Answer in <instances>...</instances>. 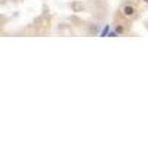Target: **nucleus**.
<instances>
[{
  "label": "nucleus",
  "instance_id": "nucleus-1",
  "mask_svg": "<svg viewBox=\"0 0 148 148\" xmlns=\"http://www.w3.org/2000/svg\"><path fill=\"white\" fill-rule=\"evenodd\" d=\"M121 15L125 16L126 19H133L135 16H136V14H138V9H136V6H135L133 3H126L125 6L121 8Z\"/></svg>",
  "mask_w": 148,
  "mask_h": 148
},
{
  "label": "nucleus",
  "instance_id": "nucleus-2",
  "mask_svg": "<svg viewBox=\"0 0 148 148\" xmlns=\"http://www.w3.org/2000/svg\"><path fill=\"white\" fill-rule=\"evenodd\" d=\"M70 8H71V10L73 12H83V9H84V5L82 3V2H71V5H70Z\"/></svg>",
  "mask_w": 148,
  "mask_h": 148
},
{
  "label": "nucleus",
  "instance_id": "nucleus-3",
  "mask_svg": "<svg viewBox=\"0 0 148 148\" xmlns=\"http://www.w3.org/2000/svg\"><path fill=\"white\" fill-rule=\"evenodd\" d=\"M114 31H116V34H123V33H125V28H123L121 25H117Z\"/></svg>",
  "mask_w": 148,
  "mask_h": 148
},
{
  "label": "nucleus",
  "instance_id": "nucleus-4",
  "mask_svg": "<svg viewBox=\"0 0 148 148\" xmlns=\"http://www.w3.org/2000/svg\"><path fill=\"white\" fill-rule=\"evenodd\" d=\"M108 31H110V27H108V25H107V27H105V28H104V31H102V33H101V36H107V34H108Z\"/></svg>",
  "mask_w": 148,
  "mask_h": 148
},
{
  "label": "nucleus",
  "instance_id": "nucleus-5",
  "mask_svg": "<svg viewBox=\"0 0 148 148\" xmlns=\"http://www.w3.org/2000/svg\"><path fill=\"white\" fill-rule=\"evenodd\" d=\"M142 2H144V3H148V0H142Z\"/></svg>",
  "mask_w": 148,
  "mask_h": 148
}]
</instances>
